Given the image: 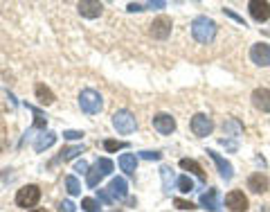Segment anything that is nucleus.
Listing matches in <instances>:
<instances>
[{
    "instance_id": "nucleus-1",
    "label": "nucleus",
    "mask_w": 270,
    "mask_h": 212,
    "mask_svg": "<svg viewBox=\"0 0 270 212\" xmlns=\"http://www.w3.org/2000/svg\"><path fill=\"white\" fill-rule=\"evenodd\" d=\"M192 34L198 43H212L216 36V23L207 16H198L192 23Z\"/></svg>"
},
{
    "instance_id": "nucleus-2",
    "label": "nucleus",
    "mask_w": 270,
    "mask_h": 212,
    "mask_svg": "<svg viewBox=\"0 0 270 212\" xmlns=\"http://www.w3.org/2000/svg\"><path fill=\"white\" fill-rule=\"evenodd\" d=\"M79 106H81V111H84V113H88V115H94V113H99V111H102V106H104L102 95H99L97 90H92V88L81 90V95H79Z\"/></svg>"
},
{
    "instance_id": "nucleus-3",
    "label": "nucleus",
    "mask_w": 270,
    "mask_h": 212,
    "mask_svg": "<svg viewBox=\"0 0 270 212\" xmlns=\"http://www.w3.org/2000/svg\"><path fill=\"white\" fill-rule=\"evenodd\" d=\"M112 126L117 129V133L122 135H128L135 131V126H138V122H135V115L130 111H126V108H122V111H117L115 115H112Z\"/></svg>"
},
{
    "instance_id": "nucleus-4",
    "label": "nucleus",
    "mask_w": 270,
    "mask_h": 212,
    "mask_svg": "<svg viewBox=\"0 0 270 212\" xmlns=\"http://www.w3.org/2000/svg\"><path fill=\"white\" fill-rule=\"evenodd\" d=\"M38 198H40V189L36 185H25V187H20L16 192V205L27 210V207H34L38 203Z\"/></svg>"
},
{
    "instance_id": "nucleus-5",
    "label": "nucleus",
    "mask_w": 270,
    "mask_h": 212,
    "mask_svg": "<svg viewBox=\"0 0 270 212\" xmlns=\"http://www.w3.org/2000/svg\"><path fill=\"white\" fill-rule=\"evenodd\" d=\"M192 131L198 138H207V135L214 131V122H212V117H207L205 113H196V115L192 117Z\"/></svg>"
},
{
    "instance_id": "nucleus-6",
    "label": "nucleus",
    "mask_w": 270,
    "mask_h": 212,
    "mask_svg": "<svg viewBox=\"0 0 270 212\" xmlns=\"http://www.w3.org/2000/svg\"><path fill=\"white\" fill-rule=\"evenodd\" d=\"M153 129L162 135H171L176 131V120L169 113H158V115H153Z\"/></svg>"
},
{
    "instance_id": "nucleus-7",
    "label": "nucleus",
    "mask_w": 270,
    "mask_h": 212,
    "mask_svg": "<svg viewBox=\"0 0 270 212\" xmlns=\"http://www.w3.org/2000/svg\"><path fill=\"white\" fill-rule=\"evenodd\" d=\"M148 27H151L148 32H151L153 39H160L162 41V39H166V36L171 34V18L169 16H158Z\"/></svg>"
},
{
    "instance_id": "nucleus-8",
    "label": "nucleus",
    "mask_w": 270,
    "mask_h": 212,
    "mask_svg": "<svg viewBox=\"0 0 270 212\" xmlns=\"http://www.w3.org/2000/svg\"><path fill=\"white\" fill-rule=\"evenodd\" d=\"M225 205L232 212H246L248 210V198L241 189H232V192L225 196Z\"/></svg>"
},
{
    "instance_id": "nucleus-9",
    "label": "nucleus",
    "mask_w": 270,
    "mask_h": 212,
    "mask_svg": "<svg viewBox=\"0 0 270 212\" xmlns=\"http://www.w3.org/2000/svg\"><path fill=\"white\" fill-rule=\"evenodd\" d=\"M250 59L256 66H270V45L268 43H254L250 50Z\"/></svg>"
},
{
    "instance_id": "nucleus-10",
    "label": "nucleus",
    "mask_w": 270,
    "mask_h": 212,
    "mask_svg": "<svg viewBox=\"0 0 270 212\" xmlns=\"http://www.w3.org/2000/svg\"><path fill=\"white\" fill-rule=\"evenodd\" d=\"M248 9H250V16L254 18L256 23H264L270 18V5L268 3H261V0H252L250 5H248Z\"/></svg>"
},
{
    "instance_id": "nucleus-11",
    "label": "nucleus",
    "mask_w": 270,
    "mask_h": 212,
    "mask_svg": "<svg viewBox=\"0 0 270 212\" xmlns=\"http://www.w3.org/2000/svg\"><path fill=\"white\" fill-rule=\"evenodd\" d=\"M76 9H79V14L84 18H97L99 14H102L104 5L97 3V0H81V3L76 5Z\"/></svg>"
},
{
    "instance_id": "nucleus-12",
    "label": "nucleus",
    "mask_w": 270,
    "mask_h": 212,
    "mask_svg": "<svg viewBox=\"0 0 270 212\" xmlns=\"http://www.w3.org/2000/svg\"><path fill=\"white\" fill-rule=\"evenodd\" d=\"M252 104L261 113H270V90L268 88H256L252 93Z\"/></svg>"
},
{
    "instance_id": "nucleus-13",
    "label": "nucleus",
    "mask_w": 270,
    "mask_h": 212,
    "mask_svg": "<svg viewBox=\"0 0 270 212\" xmlns=\"http://www.w3.org/2000/svg\"><path fill=\"white\" fill-rule=\"evenodd\" d=\"M248 189H252L254 194H264V192H268V176L261 174V171L252 174L250 178H248Z\"/></svg>"
},
{
    "instance_id": "nucleus-14",
    "label": "nucleus",
    "mask_w": 270,
    "mask_h": 212,
    "mask_svg": "<svg viewBox=\"0 0 270 212\" xmlns=\"http://www.w3.org/2000/svg\"><path fill=\"white\" fill-rule=\"evenodd\" d=\"M207 153H210V158L212 160L216 162V167H218V171H220V176H223L225 180H230L234 176V169H232V165H230L228 160H225V158H220L218 153L214 151V149H207Z\"/></svg>"
},
{
    "instance_id": "nucleus-15",
    "label": "nucleus",
    "mask_w": 270,
    "mask_h": 212,
    "mask_svg": "<svg viewBox=\"0 0 270 212\" xmlns=\"http://www.w3.org/2000/svg\"><path fill=\"white\" fill-rule=\"evenodd\" d=\"M108 189H110V196L115 198H126L128 196V183H126V178H122V176H117V178L110 180V185H108Z\"/></svg>"
},
{
    "instance_id": "nucleus-16",
    "label": "nucleus",
    "mask_w": 270,
    "mask_h": 212,
    "mask_svg": "<svg viewBox=\"0 0 270 212\" xmlns=\"http://www.w3.org/2000/svg\"><path fill=\"white\" fill-rule=\"evenodd\" d=\"M120 167L124 174L133 176L135 169H138V158H135V153H122L120 156Z\"/></svg>"
},
{
    "instance_id": "nucleus-17",
    "label": "nucleus",
    "mask_w": 270,
    "mask_h": 212,
    "mask_svg": "<svg viewBox=\"0 0 270 212\" xmlns=\"http://www.w3.org/2000/svg\"><path fill=\"white\" fill-rule=\"evenodd\" d=\"M200 205L210 212H216L218 210V192H216V189H207L200 196Z\"/></svg>"
},
{
    "instance_id": "nucleus-18",
    "label": "nucleus",
    "mask_w": 270,
    "mask_h": 212,
    "mask_svg": "<svg viewBox=\"0 0 270 212\" xmlns=\"http://www.w3.org/2000/svg\"><path fill=\"white\" fill-rule=\"evenodd\" d=\"M180 167H182L184 171H192L194 176H198V178H200L202 183L207 180V176H205V171H202V167L198 165L196 160H192V158H182V160H180Z\"/></svg>"
},
{
    "instance_id": "nucleus-19",
    "label": "nucleus",
    "mask_w": 270,
    "mask_h": 212,
    "mask_svg": "<svg viewBox=\"0 0 270 212\" xmlns=\"http://www.w3.org/2000/svg\"><path fill=\"white\" fill-rule=\"evenodd\" d=\"M86 151V147L84 144H74V147H66V149H61V153L56 156V160L54 162H66V160H72V158H76L79 153H84Z\"/></svg>"
},
{
    "instance_id": "nucleus-20",
    "label": "nucleus",
    "mask_w": 270,
    "mask_h": 212,
    "mask_svg": "<svg viewBox=\"0 0 270 212\" xmlns=\"http://www.w3.org/2000/svg\"><path fill=\"white\" fill-rule=\"evenodd\" d=\"M56 142V133H52V131H48V133H43V135H38V140L34 142V149L36 151H45V149H50L52 144Z\"/></svg>"
},
{
    "instance_id": "nucleus-21",
    "label": "nucleus",
    "mask_w": 270,
    "mask_h": 212,
    "mask_svg": "<svg viewBox=\"0 0 270 212\" xmlns=\"http://www.w3.org/2000/svg\"><path fill=\"white\" fill-rule=\"evenodd\" d=\"M36 97H38V102L45 104V106L54 104V93L48 88V86H43V84H36Z\"/></svg>"
},
{
    "instance_id": "nucleus-22",
    "label": "nucleus",
    "mask_w": 270,
    "mask_h": 212,
    "mask_svg": "<svg viewBox=\"0 0 270 212\" xmlns=\"http://www.w3.org/2000/svg\"><path fill=\"white\" fill-rule=\"evenodd\" d=\"M102 178H104V174H102V171H99L94 165L90 167L88 174H86V183H88V187H97L99 180H102Z\"/></svg>"
},
{
    "instance_id": "nucleus-23",
    "label": "nucleus",
    "mask_w": 270,
    "mask_h": 212,
    "mask_svg": "<svg viewBox=\"0 0 270 212\" xmlns=\"http://www.w3.org/2000/svg\"><path fill=\"white\" fill-rule=\"evenodd\" d=\"M66 189H68V194H72V196L81 194V183L76 180V176H68L66 178Z\"/></svg>"
},
{
    "instance_id": "nucleus-24",
    "label": "nucleus",
    "mask_w": 270,
    "mask_h": 212,
    "mask_svg": "<svg viewBox=\"0 0 270 212\" xmlns=\"http://www.w3.org/2000/svg\"><path fill=\"white\" fill-rule=\"evenodd\" d=\"M32 113H34V129H45V124H48V117H43V113L38 111V108L34 106H27Z\"/></svg>"
},
{
    "instance_id": "nucleus-25",
    "label": "nucleus",
    "mask_w": 270,
    "mask_h": 212,
    "mask_svg": "<svg viewBox=\"0 0 270 212\" xmlns=\"http://www.w3.org/2000/svg\"><path fill=\"white\" fill-rule=\"evenodd\" d=\"M160 174H162V183H164V192H171V185H174V174H171V169L169 167H162Z\"/></svg>"
},
{
    "instance_id": "nucleus-26",
    "label": "nucleus",
    "mask_w": 270,
    "mask_h": 212,
    "mask_svg": "<svg viewBox=\"0 0 270 212\" xmlns=\"http://www.w3.org/2000/svg\"><path fill=\"white\" fill-rule=\"evenodd\" d=\"M178 189H180V192H184V194L192 192V189H194L192 178H189V176H180V178H178Z\"/></svg>"
},
{
    "instance_id": "nucleus-27",
    "label": "nucleus",
    "mask_w": 270,
    "mask_h": 212,
    "mask_svg": "<svg viewBox=\"0 0 270 212\" xmlns=\"http://www.w3.org/2000/svg\"><path fill=\"white\" fill-rule=\"evenodd\" d=\"M126 147H128V144L120 142V140H106V142H104V149H106V151H120V149H126Z\"/></svg>"
},
{
    "instance_id": "nucleus-28",
    "label": "nucleus",
    "mask_w": 270,
    "mask_h": 212,
    "mask_svg": "<svg viewBox=\"0 0 270 212\" xmlns=\"http://www.w3.org/2000/svg\"><path fill=\"white\" fill-rule=\"evenodd\" d=\"M81 207H84L86 212H99V203L94 201V198H84V201H81Z\"/></svg>"
},
{
    "instance_id": "nucleus-29",
    "label": "nucleus",
    "mask_w": 270,
    "mask_h": 212,
    "mask_svg": "<svg viewBox=\"0 0 270 212\" xmlns=\"http://www.w3.org/2000/svg\"><path fill=\"white\" fill-rule=\"evenodd\" d=\"M174 205L178 207V210H194V203L192 201H184V198H174Z\"/></svg>"
},
{
    "instance_id": "nucleus-30",
    "label": "nucleus",
    "mask_w": 270,
    "mask_h": 212,
    "mask_svg": "<svg viewBox=\"0 0 270 212\" xmlns=\"http://www.w3.org/2000/svg\"><path fill=\"white\" fill-rule=\"evenodd\" d=\"M140 158H144V160H160L162 153L160 151H140Z\"/></svg>"
},
{
    "instance_id": "nucleus-31",
    "label": "nucleus",
    "mask_w": 270,
    "mask_h": 212,
    "mask_svg": "<svg viewBox=\"0 0 270 212\" xmlns=\"http://www.w3.org/2000/svg\"><path fill=\"white\" fill-rule=\"evenodd\" d=\"M97 196H99V201H102V203H106V205H110V203H112L110 192H106V189H102V187L97 189Z\"/></svg>"
},
{
    "instance_id": "nucleus-32",
    "label": "nucleus",
    "mask_w": 270,
    "mask_h": 212,
    "mask_svg": "<svg viewBox=\"0 0 270 212\" xmlns=\"http://www.w3.org/2000/svg\"><path fill=\"white\" fill-rule=\"evenodd\" d=\"M76 210V205L72 201H61L58 203V212H74Z\"/></svg>"
},
{
    "instance_id": "nucleus-33",
    "label": "nucleus",
    "mask_w": 270,
    "mask_h": 212,
    "mask_svg": "<svg viewBox=\"0 0 270 212\" xmlns=\"http://www.w3.org/2000/svg\"><path fill=\"white\" fill-rule=\"evenodd\" d=\"M63 138L66 140H81L84 138V131H63Z\"/></svg>"
},
{
    "instance_id": "nucleus-34",
    "label": "nucleus",
    "mask_w": 270,
    "mask_h": 212,
    "mask_svg": "<svg viewBox=\"0 0 270 212\" xmlns=\"http://www.w3.org/2000/svg\"><path fill=\"white\" fill-rule=\"evenodd\" d=\"M74 171H79V174H88V162L86 160H79L74 165Z\"/></svg>"
},
{
    "instance_id": "nucleus-35",
    "label": "nucleus",
    "mask_w": 270,
    "mask_h": 212,
    "mask_svg": "<svg viewBox=\"0 0 270 212\" xmlns=\"http://www.w3.org/2000/svg\"><path fill=\"white\" fill-rule=\"evenodd\" d=\"M128 12H144V5H140V3H128Z\"/></svg>"
},
{
    "instance_id": "nucleus-36",
    "label": "nucleus",
    "mask_w": 270,
    "mask_h": 212,
    "mask_svg": "<svg viewBox=\"0 0 270 212\" xmlns=\"http://www.w3.org/2000/svg\"><path fill=\"white\" fill-rule=\"evenodd\" d=\"M30 212H48V210H43V207H36V210H30Z\"/></svg>"
}]
</instances>
